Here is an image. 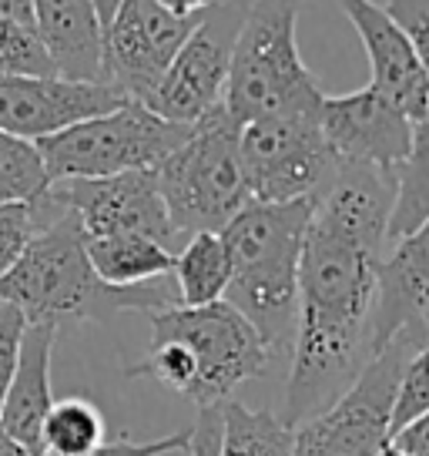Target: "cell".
<instances>
[{
    "label": "cell",
    "instance_id": "1",
    "mask_svg": "<svg viewBox=\"0 0 429 456\" xmlns=\"http://www.w3.org/2000/svg\"><path fill=\"white\" fill-rule=\"evenodd\" d=\"M393 208V171L339 161L312 199L299 258V305L282 419L322 413L372 356L376 272Z\"/></svg>",
    "mask_w": 429,
    "mask_h": 456
},
{
    "label": "cell",
    "instance_id": "2",
    "mask_svg": "<svg viewBox=\"0 0 429 456\" xmlns=\"http://www.w3.org/2000/svg\"><path fill=\"white\" fill-rule=\"evenodd\" d=\"M37 228L17 262L0 275V302H11L28 322H77L115 313H155L178 305L172 275L115 289L104 285L87 262L85 228L64 205L44 191L34 201Z\"/></svg>",
    "mask_w": 429,
    "mask_h": 456
},
{
    "label": "cell",
    "instance_id": "3",
    "mask_svg": "<svg viewBox=\"0 0 429 456\" xmlns=\"http://www.w3.org/2000/svg\"><path fill=\"white\" fill-rule=\"evenodd\" d=\"M309 215L312 199H252L222 228L231 258L225 302H231L255 326L269 356H282L295 339L299 258Z\"/></svg>",
    "mask_w": 429,
    "mask_h": 456
},
{
    "label": "cell",
    "instance_id": "4",
    "mask_svg": "<svg viewBox=\"0 0 429 456\" xmlns=\"http://www.w3.org/2000/svg\"><path fill=\"white\" fill-rule=\"evenodd\" d=\"M299 11L302 0H255L245 7L222 94L239 125L322 104V85L299 54Z\"/></svg>",
    "mask_w": 429,
    "mask_h": 456
},
{
    "label": "cell",
    "instance_id": "5",
    "mask_svg": "<svg viewBox=\"0 0 429 456\" xmlns=\"http://www.w3.org/2000/svg\"><path fill=\"white\" fill-rule=\"evenodd\" d=\"M239 134L242 125L225 111V104H214L155 168L174 235L222 232L252 201Z\"/></svg>",
    "mask_w": 429,
    "mask_h": 456
},
{
    "label": "cell",
    "instance_id": "6",
    "mask_svg": "<svg viewBox=\"0 0 429 456\" xmlns=\"http://www.w3.org/2000/svg\"><path fill=\"white\" fill-rule=\"evenodd\" d=\"M429 322L402 329L376 356L366 359L359 376L332 399L322 413L295 429L292 456H376L393 436V406L400 379Z\"/></svg>",
    "mask_w": 429,
    "mask_h": 456
},
{
    "label": "cell",
    "instance_id": "7",
    "mask_svg": "<svg viewBox=\"0 0 429 456\" xmlns=\"http://www.w3.org/2000/svg\"><path fill=\"white\" fill-rule=\"evenodd\" d=\"M191 125H178L144 108L138 101H125L121 108L98 118H85L71 128L54 131L41 142L47 178H104L121 171L158 168L188 138Z\"/></svg>",
    "mask_w": 429,
    "mask_h": 456
},
{
    "label": "cell",
    "instance_id": "8",
    "mask_svg": "<svg viewBox=\"0 0 429 456\" xmlns=\"http://www.w3.org/2000/svg\"><path fill=\"white\" fill-rule=\"evenodd\" d=\"M151 319V336H172L195 359V406H218L239 389L258 379L269 366V349L255 326L231 302L208 305H168L144 313Z\"/></svg>",
    "mask_w": 429,
    "mask_h": 456
},
{
    "label": "cell",
    "instance_id": "9",
    "mask_svg": "<svg viewBox=\"0 0 429 456\" xmlns=\"http://www.w3.org/2000/svg\"><path fill=\"white\" fill-rule=\"evenodd\" d=\"M239 151L255 201L315 199L339 168L319 128V108L248 121L239 134Z\"/></svg>",
    "mask_w": 429,
    "mask_h": 456
},
{
    "label": "cell",
    "instance_id": "10",
    "mask_svg": "<svg viewBox=\"0 0 429 456\" xmlns=\"http://www.w3.org/2000/svg\"><path fill=\"white\" fill-rule=\"evenodd\" d=\"M198 17H174L158 0H121L104 28L101 77L128 101L148 104L172 57L198 28Z\"/></svg>",
    "mask_w": 429,
    "mask_h": 456
},
{
    "label": "cell",
    "instance_id": "11",
    "mask_svg": "<svg viewBox=\"0 0 429 456\" xmlns=\"http://www.w3.org/2000/svg\"><path fill=\"white\" fill-rule=\"evenodd\" d=\"M245 7L239 4H214L201 14L198 28L188 34V41L172 57L165 77L158 81L155 94L144 108L155 114L195 125L201 114H208L214 104H222L225 81H229L231 47L242 28Z\"/></svg>",
    "mask_w": 429,
    "mask_h": 456
},
{
    "label": "cell",
    "instance_id": "12",
    "mask_svg": "<svg viewBox=\"0 0 429 456\" xmlns=\"http://www.w3.org/2000/svg\"><path fill=\"white\" fill-rule=\"evenodd\" d=\"M47 195L74 212L87 239L148 235L165 245L174 239L155 168L121 171L104 178H58L47 185Z\"/></svg>",
    "mask_w": 429,
    "mask_h": 456
},
{
    "label": "cell",
    "instance_id": "13",
    "mask_svg": "<svg viewBox=\"0 0 429 456\" xmlns=\"http://www.w3.org/2000/svg\"><path fill=\"white\" fill-rule=\"evenodd\" d=\"M319 128L339 161L386 171L400 165L413 142V118L372 85L349 94H322Z\"/></svg>",
    "mask_w": 429,
    "mask_h": 456
},
{
    "label": "cell",
    "instance_id": "14",
    "mask_svg": "<svg viewBox=\"0 0 429 456\" xmlns=\"http://www.w3.org/2000/svg\"><path fill=\"white\" fill-rule=\"evenodd\" d=\"M125 94L104 81H68V77H30L0 74V131L41 142L125 104Z\"/></svg>",
    "mask_w": 429,
    "mask_h": 456
},
{
    "label": "cell",
    "instance_id": "15",
    "mask_svg": "<svg viewBox=\"0 0 429 456\" xmlns=\"http://www.w3.org/2000/svg\"><path fill=\"white\" fill-rule=\"evenodd\" d=\"M336 4L343 7V14L349 17V24L356 28L359 41L366 47L372 71L369 85L396 101L413 121L423 118L429 108V81L400 24L389 17L386 7L372 0H336Z\"/></svg>",
    "mask_w": 429,
    "mask_h": 456
},
{
    "label": "cell",
    "instance_id": "16",
    "mask_svg": "<svg viewBox=\"0 0 429 456\" xmlns=\"http://www.w3.org/2000/svg\"><path fill=\"white\" fill-rule=\"evenodd\" d=\"M429 315V218L409 235L396 239L393 252L379 258L376 302H372V356L402 329L426 322Z\"/></svg>",
    "mask_w": 429,
    "mask_h": 456
},
{
    "label": "cell",
    "instance_id": "17",
    "mask_svg": "<svg viewBox=\"0 0 429 456\" xmlns=\"http://www.w3.org/2000/svg\"><path fill=\"white\" fill-rule=\"evenodd\" d=\"M58 329L61 326H54V322H28L24 326L14 379H11L7 396L0 403V423L30 456L44 453L41 427L51 403H54V393H51V356H54Z\"/></svg>",
    "mask_w": 429,
    "mask_h": 456
},
{
    "label": "cell",
    "instance_id": "18",
    "mask_svg": "<svg viewBox=\"0 0 429 456\" xmlns=\"http://www.w3.org/2000/svg\"><path fill=\"white\" fill-rule=\"evenodd\" d=\"M34 30L58 77L68 81H104L101 47L104 28L94 0H34Z\"/></svg>",
    "mask_w": 429,
    "mask_h": 456
},
{
    "label": "cell",
    "instance_id": "19",
    "mask_svg": "<svg viewBox=\"0 0 429 456\" xmlns=\"http://www.w3.org/2000/svg\"><path fill=\"white\" fill-rule=\"evenodd\" d=\"M87 262L104 285L128 289L161 275H172L174 256L168 245L148 235H94L85 239Z\"/></svg>",
    "mask_w": 429,
    "mask_h": 456
},
{
    "label": "cell",
    "instance_id": "20",
    "mask_svg": "<svg viewBox=\"0 0 429 456\" xmlns=\"http://www.w3.org/2000/svg\"><path fill=\"white\" fill-rule=\"evenodd\" d=\"M172 279L178 289V305H208L225 299L231 258L222 232H195L185 248L174 256Z\"/></svg>",
    "mask_w": 429,
    "mask_h": 456
},
{
    "label": "cell",
    "instance_id": "21",
    "mask_svg": "<svg viewBox=\"0 0 429 456\" xmlns=\"http://www.w3.org/2000/svg\"><path fill=\"white\" fill-rule=\"evenodd\" d=\"M429 218V108L413 121V142L393 168V208L386 239H402Z\"/></svg>",
    "mask_w": 429,
    "mask_h": 456
},
{
    "label": "cell",
    "instance_id": "22",
    "mask_svg": "<svg viewBox=\"0 0 429 456\" xmlns=\"http://www.w3.org/2000/svg\"><path fill=\"white\" fill-rule=\"evenodd\" d=\"M295 429L272 410H248L235 399L222 403L218 456H292Z\"/></svg>",
    "mask_w": 429,
    "mask_h": 456
},
{
    "label": "cell",
    "instance_id": "23",
    "mask_svg": "<svg viewBox=\"0 0 429 456\" xmlns=\"http://www.w3.org/2000/svg\"><path fill=\"white\" fill-rule=\"evenodd\" d=\"M47 456H87L104 443V416L87 399H54L41 427Z\"/></svg>",
    "mask_w": 429,
    "mask_h": 456
},
{
    "label": "cell",
    "instance_id": "24",
    "mask_svg": "<svg viewBox=\"0 0 429 456\" xmlns=\"http://www.w3.org/2000/svg\"><path fill=\"white\" fill-rule=\"evenodd\" d=\"M51 178L44 168L41 148L28 138L0 131V205L37 201L47 191Z\"/></svg>",
    "mask_w": 429,
    "mask_h": 456
},
{
    "label": "cell",
    "instance_id": "25",
    "mask_svg": "<svg viewBox=\"0 0 429 456\" xmlns=\"http://www.w3.org/2000/svg\"><path fill=\"white\" fill-rule=\"evenodd\" d=\"M0 74H30V77H58L51 54L44 51L34 28H24L0 14Z\"/></svg>",
    "mask_w": 429,
    "mask_h": 456
},
{
    "label": "cell",
    "instance_id": "26",
    "mask_svg": "<svg viewBox=\"0 0 429 456\" xmlns=\"http://www.w3.org/2000/svg\"><path fill=\"white\" fill-rule=\"evenodd\" d=\"M429 410V329L423 342L416 346V353L409 356L406 370L400 379V393H396V406H393V429H400L402 423H409L413 416Z\"/></svg>",
    "mask_w": 429,
    "mask_h": 456
},
{
    "label": "cell",
    "instance_id": "27",
    "mask_svg": "<svg viewBox=\"0 0 429 456\" xmlns=\"http://www.w3.org/2000/svg\"><path fill=\"white\" fill-rule=\"evenodd\" d=\"M37 228V208L34 201H11L0 205V275L17 262L28 239Z\"/></svg>",
    "mask_w": 429,
    "mask_h": 456
},
{
    "label": "cell",
    "instance_id": "28",
    "mask_svg": "<svg viewBox=\"0 0 429 456\" xmlns=\"http://www.w3.org/2000/svg\"><path fill=\"white\" fill-rule=\"evenodd\" d=\"M383 7L402 28V34L409 37L429 81V0H386Z\"/></svg>",
    "mask_w": 429,
    "mask_h": 456
},
{
    "label": "cell",
    "instance_id": "29",
    "mask_svg": "<svg viewBox=\"0 0 429 456\" xmlns=\"http://www.w3.org/2000/svg\"><path fill=\"white\" fill-rule=\"evenodd\" d=\"M28 319L11 302H0V403L7 396V386L14 379L17 359H20V339H24Z\"/></svg>",
    "mask_w": 429,
    "mask_h": 456
},
{
    "label": "cell",
    "instance_id": "30",
    "mask_svg": "<svg viewBox=\"0 0 429 456\" xmlns=\"http://www.w3.org/2000/svg\"><path fill=\"white\" fill-rule=\"evenodd\" d=\"M188 443H191V429H178V433H168V436H158V440H148V443L121 436V440H111V443L104 440L87 456H168V453H188Z\"/></svg>",
    "mask_w": 429,
    "mask_h": 456
},
{
    "label": "cell",
    "instance_id": "31",
    "mask_svg": "<svg viewBox=\"0 0 429 456\" xmlns=\"http://www.w3.org/2000/svg\"><path fill=\"white\" fill-rule=\"evenodd\" d=\"M222 450V403L218 406H198V419L191 427V456H218Z\"/></svg>",
    "mask_w": 429,
    "mask_h": 456
},
{
    "label": "cell",
    "instance_id": "32",
    "mask_svg": "<svg viewBox=\"0 0 429 456\" xmlns=\"http://www.w3.org/2000/svg\"><path fill=\"white\" fill-rule=\"evenodd\" d=\"M389 443L406 456H429V410L413 416V419L402 423L400 429H393Z\"/></svg>",
    "mask_w": 429,
    "mask_h": 456
},
{
    "label": "cell",
    "instance_id": "33",
    "mask_svg": "<svg viewBox=\"0 0 429 456\" xmlns=\"http://www.w3.org/2000/svg\"><path fill=\"white\" fill-rule=\"evenodd\" d=\"M158 4L174 17H198V14H205L208 7H214L218 0H158Z\"/></svg>",
    "mask_w": 429,
    "mask_h": 456
},
{
    "label": "cell",
    "instance_id": "34",
    "mask_svg": "<svg viewBox=\"0 0 429 456\" xmlns=\"http://www.w3.org/2000/svg\"><path fill=\"white\" fill-rule=\"evenodd\" d=\"M0 14H7L24 28H34V0H0Z\"/></svg>",
    "mask_w": 429,
    "mask_h": 456
},
{
    "label": "cell",
    "instance_id": "35",
    "mask_svg": "<svg viewBox=\"0 0 429 456\" xmlns=\"http://www.w3.org/2000/svg\"><path fill=\"white\" fill-rule=\"evenodd\" d=\"M0 456H30L28 450H24V446H20L7 429H4V423H0Z\"/></svg>",
    "mask_w": 429,
    "mask_h": 456
},
{
    "label": "cell",
    "instance_id": "36",
    "mask_svg": "<svg viewBox=\"0 0 429 456\" xmlns=\"http://www.w3.org/2000/svg\"><path fill=\"white\" fill-rule=\"evenodd\" d=\"M117 4H121V0H94V11H98V17H101V28H108V24H111Z\"/></svg>",
    "mask_w": 429,
    "mask_h": 456
},
{
    "label": "cell",
    "instance_id": "37",
    "mask_svg": "<svg viewBox=\"0 0 429 456\" xmlns=\"http://www.w3.org/2000/svg\"><path fill=\"white\" fill-rule=\"evenodd\" d=\"M376 456H406V453H400V450H396L393 443H386V446H383V450H379Z\"/></svg>",
    "mask_w": 429,
    "mask_h": 456
},
{
    "label": "cell",
    "instance_id": "38",
    "mask_svg": "<svg viewBox=\"0 0 429 456\" xmlns=\"http://www.w3.org/2000/svg\"><path fill=\"white\" fill-rule=\"evenodd\" d=\"M426 322H429V315H426Z\"/></svg>",
    "mask_w": 429,
    "mask_h": 456
}]
</instances>
